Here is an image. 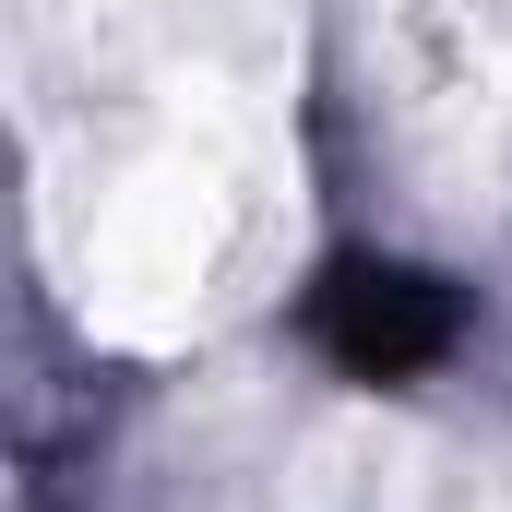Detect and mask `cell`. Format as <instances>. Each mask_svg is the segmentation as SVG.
I'll return each mask as SVG.
<instances>
[{"label": "cell", "instance_id": "obj_1", "mask_svg": "<svg viewBox=\"0 0 512 512\" xmlns=\"http://www.w3.org/2000/svg\"><path fill=\"white\" fill-rule=\"evenodd\" d=\"M393 131L441 179L512 167V0H382Z\"/></svg>", "mask_w": 512, "mask_h": 512}]
</instances>
